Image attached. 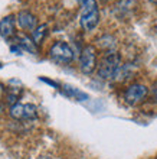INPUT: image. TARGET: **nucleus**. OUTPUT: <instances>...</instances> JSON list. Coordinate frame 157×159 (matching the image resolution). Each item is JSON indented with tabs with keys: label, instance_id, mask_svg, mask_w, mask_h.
<instances>
[{
	"label": "nucleus",
	"instance_id": "obj_11",
	"mask_svg": "<svg viewBox=\"0 0 157 159\" xmlns=\"http://www.w3.org/2000/svg\"><path fill=\"white\" fill-rule=\"evenodd\" d=\"M48 35V25H39L36 26L35 29L32 30V35H30V39L33 41V43L35 45H41L42 42H43V39H45V36Z\"/></svg>",
	"mask_w": 157,
	"mask_h": 159
},
{
	"label": "nucleus",
	"instance_id": "obj_10",
	"mask_svg": "<svg viewBox=\"0 0 157 159\" xmlns=\"http://www.w3.org/2000/svg\"><path fill=\"white\" fill-rule=\"evenodd\" d=\"M16 41H17V45L20 46L22 49L29 51V52H32V54H36L37 52L36 45L33 43V41L28 36V35H23V34L16 35Z\"/></svg>",
	"mask_w": 157,
	"mask_h": 159
},
{
	"label": "nucleus",
	"instance_id": "obj_13",
	"mask_svg": "<svg viewBox=\"0 0 157 159\" xmlns=\"http://www.w3.org/2000/svg\"><path fill=\"white\" fill-rule=\"evenodd\" d=\"M63 93L68 97H71V98H75V100H79V101H84L88 98V96L85 93H82L81 90H78V88H75V87H69V85H65Z\"/></svg>",
	"mask_w": 157,
	"mask_h": 159
},
{
	"label": "nucleus",
	"instance_id": "obj_5",
	"mask_svg": "<svg viewBox=\"0 0 157 159\" xmlns=\"http://www.w3.org/2000/svg\"><path fill=\"white\" fill-rule=\"evenodd\" d=\"M9 114L15 120H33L37 116V109L36 106L30 104V103H26V104L16 103V104L10 106Z\"/></svg>",
	"mask_w": 157,
	"mask_h": 159
},
{
	"label": "nucleus",
	"instance_id": "obj_6",
	"mask_svg": "<svg viewBox=\"0 0 157 159\" xmlns=\"http://www.w3.org/2000/svg\"><path fill=\"white\" fill-rule=\"evenodd\" d=\"M147 94H149V88L146 85H143V84H131L130 87L125 88L124 100L130 106H137L147 97Z\"/></svg>",
	"mask_w": 157,
	"mask_h": 159
},
{
	"label": "nucleus",
	"instance_id": "obj_14",
	"mask_svg": "<svg viewBox=\"0 0 157 159\" xmlns=\"http://www.w3.org/2000/svg\"><path fill=\"white\" fill-rule=\"evenodd\" d=\"M151 96H153V100L157 101V81L153 84V87H151Z\"/></svg>",
	"mask_w": 157,
	"mask_h": 159
},
{
	"label": "nucleus",
	"instance_id": "obj_16",
	"mask_svg": "<svg viewBox=\"0 0 157 159\" xmlns=\"http://www.w3.org/2000/svg\"><path fill=\"white\" fill-rule=\"evenodd\" d=\"M150 3H153V4H157V0H149Z\"/></svg>",
	"mask_w": 157,
	"mask_h": 159
},
{
	"label": "nucleus",
	"instance_id": "obj_7",
	"mask_svg": "<svg viewBox=\"0 0 157 159\" xmlns=\"http://www.w3.org/2000/svg\"><path fill=\"white\" fill-rule=\"evenodd\" d=\"M16 22H17V25L20 26V29L30 30V32L37 26L36 16L33 13H30L29 10H20L16 16Z\"/></svg>",
	"mask_w": 157,
	"mask_h": 159
},
{
	"label": "nucleus",
	"instance_id": "obj_18",
	"mask_svg": "<svg viewBox=\"0 0 157 159\" xmlns=\"http://www.w3.org/2000/svg\"><path fill=\"white\" fill-rule=\"evenodd\" d=\"M102 2H105V0H102Z\"/></svg>",
	"mask_w": 157,
	"mask_h": 159
},
{
	"label": "nucleus",
	"instance_id": "obj_15",
	"mask_svg": "<svg viewBox=\"0 0 157 159\" xmlns=\"http://www.w3.org/2000/svg\"><path fill=\"white\" fill-rule=\"evenodd\" d=\"M3 96H4V85L0 83V109H2V100H3Z\"/></svg>",
	"mask_w": 157,
	"mask_h": 159
},
{
	"label": "nucleus",
	"instance_id": "obj_2",
	"mask_svg": "<svg viewBox=\"0 0 157 159\" xmlns=\"http://www.w3.org/2000/svg\"><path fill=\"white\" fill-rule=\"evenodd\" d=\"M79 3H81V15H79L81 28L87 32H91L97 28L99 22V9L97 0H79Z\"/></svg>",
	"mask_w": 157,
	"mask_h": 159
},
{
	"label": "nucleus",
	"instance_id": "obj_12",
	"mask_svg": "<svg viewBox=\"0 0 157 159\" xmlns=\"http://www.w3.org/2000/svg\"><path fill=\"white\" fill-rule=\"evenodd\" d=\"M20 94H22V88H17V87L4 88V98H6V103L10 106L16 104Z\"/></svg>",
	"mask_w": 157,
	"mask_h": 159
},
{
	"label": "nucleus",
	"instance_id": "obj_1",
	"mask_svg": "<svg viewBox=\"0 0 157 159\" xmlns=\"http://www.w3.org/2000/svg\"><path fill=\"white\" fill-rule=\"evenodd\" d=\"M121 65H123V61H121L120 54H117V52H107V54H104L101 57L95 70L98 71V75L102 80L111 81L117 75V72H118Z\"/></svg>",
	"mask_w": 157,
	"mask_h": 159
},
{
	"label": "nucleus",
	"instance_id": "obj_17",
	"mask_svg": "<svg viewBox=\"0 0 157 159\" xmlns=\"http://www.w3.org/2000/svg\"><path fill=\"white\" fill-rule=\"evenodd\" d=\"M0 67H2V62H0Z\"/></svg>",
	"mask_w": 157,
	"mask_h": 159
},
{
	"label": "nucleus",
	"instance_id": "obj_9",
	"mask_svg": "<svg viewBox=\"0 0 157 159\" xmlns=\"http://www.w3.org/2000/svg\"><path fill=\"white\" fill-rule=\"evenodd\" d=\"M97 46H99L105 54L107 52H116L117 41L112 35H102L101 38L97 39Z\"/></svg>",
	"mask_w": 157,
	"mask_h": 159
},
{
	"label": "nucleus",
	"instance_id": "obj_3",
	"mask_svg": "<svg viewBox=\"0 0 157 159\" xmlns=\"http://www.w3.org/2000/svg\"><path fill=\"white\" fill-rule=\"evenodd\" d=\"M49 57L56 64H69L74 59V51L65 41H56L50 46Z\"/></svg>",
	"mask_w": 157,
	"mask_h": 159
},
{
	"label": "nucleus",
	"instance_id": "obj_8",
	"mask_svg": "<svg viewBox=\"0 0 157 159\" xmlns=\"http://www.w3.org/2000/svg\"><path fill=\"white\" fill-rule=\"evenodd\" d=\"M0 35L4 39H10L16 36V16L9 15L0 20Z\"/></svg>",
	"mask_w": 157,
	"mask_h": 159
},
{
	"label": "nucleus",
	"instance_id": "obj_4",
	"mask_svg": "<svg viewBox=\"0 0 157 159\" xmlns=\"http://www.w3.org/2000/svg\"><path fill=\"white\" fill-rule=\"evenodd\" d=\"M95 68H97V48L94 45L84 46L79 55V70L82 71V74L89 75L95 71Z\"/></svg>",
	"mask_w": 157,
	"mask_h": 159
}]
</instances>
